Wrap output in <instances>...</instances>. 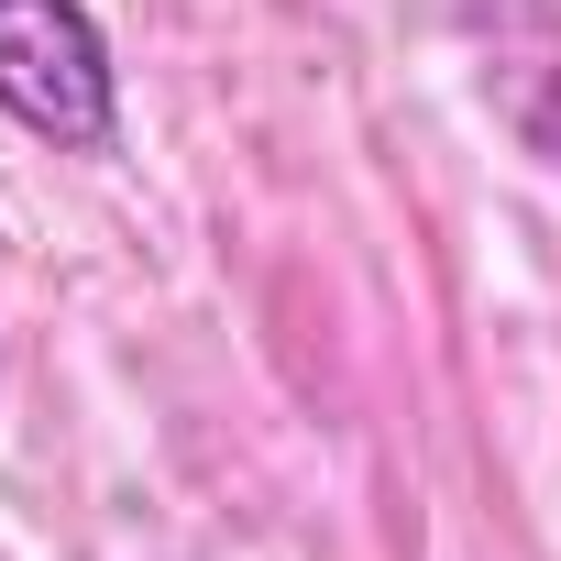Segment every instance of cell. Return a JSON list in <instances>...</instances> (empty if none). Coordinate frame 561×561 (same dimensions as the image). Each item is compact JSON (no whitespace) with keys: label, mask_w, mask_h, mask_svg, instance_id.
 Returning <instances> with one entry per match:
<instances>
[{"label":"cell","mask_w":561,"mask_h":561,"mask_svg":"<svg viewBox=\"0 0 561 561\" xmlns=\"http://www.w3.org/2000/svg\"><path fill=\"white\" fill-rule=\"evenodd\" d=\"M0 111L56 154H111L122 133V67L89 0H0Z\"/></svg>","instance_id":"6da1fadb"}]
</instances>
